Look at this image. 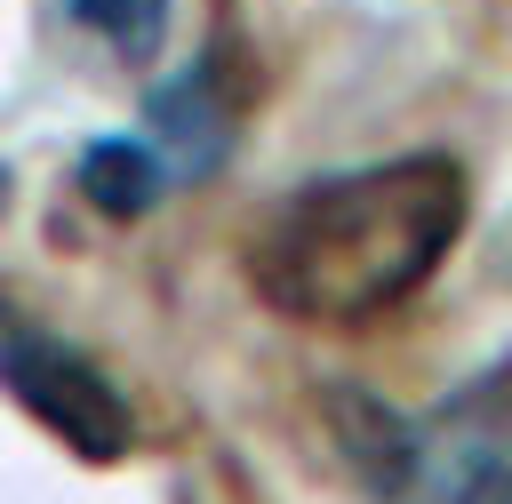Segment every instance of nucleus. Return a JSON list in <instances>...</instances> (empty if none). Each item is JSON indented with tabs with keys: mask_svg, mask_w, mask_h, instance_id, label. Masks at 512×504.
I'll return each instance as SVG.
<instances>
[{
	"mask_svg": "<svg viewBox=\"0 0 512 504\" xmlns=\"http://www.w3.org/2000/svg\"><path fill=\"white\" fill-rule=\"evenodd\" d=\"M64 24L80 40H96L112 64L144 72L160 48H168V24H176V0H64Z\"/></svg>",
	"mask_w": 512,
	"mask_h": 504,
	"instance_id": "423d86ee",
	"label": "nucleus"
},
{
	"mask_svg": "<svg viewBox=\"0 0 512 504\" xmlns=\"http://www.w3.org/2000/svg\"><path fill=\"white\" fill-rule=\"evenodd\" d=\"M328 416L376 504H512V360L480 368L432 408L328 392Z\"/></svg>",
	"mask_w": 512,
	"mask_h": 504,
	"instance_id": "f03ea898",
	"label": "nucleus"
},
{
	"mask_svg": "<svg viewBox=\"0 0 512 504\" xmlns=\"http://www.w3.org/2000/svg\"><path fill=\"white\" fill-rule=\"evenodd\" d=\"M0 392L88 464H120L136 448V408L112 384V368L24 312H0Z\"/></svg>",
	"mask_w": 512,
	"mask_h": 504,
	"instance_id": "7ed1b4c3",
	"label": "nucleus"
},
{
	"mask_svg": "<svg viewBox=\"0 0 512 504\" xmlns=\"http://www.w3.org/2000/svg\"><path fill=\"white\" fill-rule=\"evenodd\" d=\"M8 200H16V184H8V160H0V216H8Z\"/></svg>",
	"mask_w": 512,
	"mask_h": 504,
	"instance_id": "0eeeda50",
	"label": "nucleus"
},
{
	"mask_svg": "<svg viewBox=\"0 0 512 504\" xmlns=\"http://www.w3.org/2000/svg\"><path fill=\"white\" fill-rule=\"evenodd\" d=\"M144 144L168 160L176 184H200L224 152H232V96H224V56H192L184 72H168L144 96Z\"/></svg>",
	"mask_w": 512,
	"mask_h": 504,
	"instance_id": "20e7f679",
	"label": "nucleus"
},
{
	"mask_svg": "<svg viewBox=\"0 0 512 504\" xmlns=\"http://www.w3.org/2000/svg\"><path fill=\"white\" fill-rule=\"evenodd\" d=\"M72 184H80V200H88L96 216H112V224H136V216H152V208L176 192L168 160H160L144 136H88Z\"/></svg>",
	"mask_w": 512,
	"mask_h": 504,
	"instance_id": "39448f33",
	"label": "nucleus"
},
{
	"mask_svg": "<svg viewBox=\"0 0 512 504\" xmlns=\"http://www.w3.org/2000/svg\"><path fill=\"white\" fill-rule=\"evenodd\" d=\"M472 184L448 152H392L288 184L240 248L248 288L312 328H352L408 304L464 240Z\"/></svg>",
	"mask_w": 512,
	"mask_h": 504,
	"instance_id": "f257e3e1",
	"label": "nucleus"
}]
</instances>
